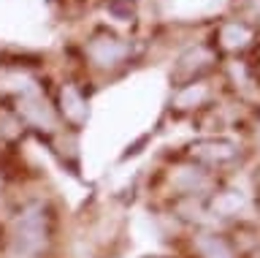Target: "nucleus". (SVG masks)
<instances>
[{"label":"nucleus","instance_id":"1","mask_svg":"<svg viewBox=\"0 0 260 258\" xmlns=\"http://www.w3.org/2000/svg\"><path fill=\"white\" fill-rule=\"evenodd\" d=\"M3 258H54L60 247L62 215L49 193H32L8 209Z\"/></svg>","mask_w":260,"mask_h":258},{"label":"nucleus","instance_id":"2","mask_svg":"<svg viewBox=\"0 0 260 258\" xmlns=\"http://www.w3.org/2000/svg\"><path fill=\"white\" fill-rule=\"evenodd\" d=\"M219 182L222 180L214 177L209 168H203L201 163H195L179 150H174L152 166L144 193L149 198V207H162L171 204V201H187V198L206 201L217 190Z\"/></svg>","mask_w":260,"mask_h":258},{"label":"nucleus","instance_id":"3","mask_svg":"<svg viewBox=\"0 0 260 258\" xmlns=\"http://www.w3.org/2000/svg\"><path fill=\"white\" fill-rule=\"evenodd\" d=\"M182 155H187L195 163H201L203 168H209L219 180H233L241 177V171L247 168L252 160V152L244 144L241 136L236 133H214V136H195V139L184 141L179 147Z\"/></svg>","mask_w":260,"mask_h":258},{"label":"nucleus","instance_id":"4","mask_svg":"<svg viewBox=\"0 0 260 258\" xmlns=\"http://www.w3.org/2000/svg\"><path fill=\"white\" fill-rule=\"evenodd\" d=\"M81 237L95 258H114L127 245V209L119 201L95 204L84 217Z\"/></svg>","mask_w":260,"mask_h":258},{"label":"nucleus","instance_id":"5","mask_svg":"<svg viewBox=\"0 0 260 258\" xmlns=\"http://www.w3.org/2000/svg\"><path fill=\"white\" fill-rule=\"evenodd\" d=\"M136 58V46L127 36H119L117 30L98 27L84 41V66L98 76H119L130 68Z\"/></svg>","mask_w":260,"mask_h":258},{"label":"nucleus","instance_id":"6","mask_svg":"<svg viewBox=\"0 0 260 258\" xmlns=\"http://www.w3.org/2000/svg\"><path fill=\"white\" fill-rule=\"evenodd\" d=\"M206 215L209 223L222 225V228L252 223L255 220V196L249 193L244 180L239 182V177L222 180L217 185V190L206 198Z\"/></svg>","mask_w":260,"mask_h":258},{"label":"nucleus","instance_id":"7","mask_svg":"<svg viewBox=\"0 0 260 258\" xmlns=\"http://www.w3.org/2000/svg\"><path fill=\"white\" fill-rule=\"evenodd\" d=\"M174 253H179L182 258H244V250L236 234L214 223L184 231L176 239Z\"/></svg>","mask_w":260,"mask_h":258},{"label":"nucleus","instance_id":"8","mask_svg":"<svg viewBox=\"0 0 260 258\" xmlns=\"http://www.w3.org/2000/svg\"><path fill=\"white\" fill-rule=\"evenodd\" d=\"M11 111L19 117V123L24 125L27 133H36L38 139H52L54 133L62 131V123H60V114H57V106H54V98H49L44 93V87L32 93H24L19 98L11 101Z\"/></svg>","mask_w":260,"mask_h":258},{"label":"nucleus","instance_id":"9","mask_svg":"<svg viewBox=\"0 0 260 258\" xmlns=\"http://www.w3.org/2000/svg\"><path fill=\"white\" fill-rule=\"evenodd\" d=\"M219 68V52L211 46V41H195L184 46L176 54L171 66V84H184V82H198V79H211Z\"/></svg>","mask_w":260,"mask_h":258},{"label":"nucleus","instance_id":"10","mask_svg":"<svg viewBox=\"0 0 260 258\" xmlns=\"http://www.w3.org/2000/svg\"><path fill=\"white\" fill-rule=\"evenodd\" d=\"M209 41L219 52V58H244L260 44V30L236 14V17L217 22Z\"/></svg>","mask_w":260,"mask_h":258},{"label":"nucleus","instance_id":"11","mask_svg":"<svg viewBox=\"0 0 260 258\" xmlns=\"http://www.w3.org/2000/svg\"><path fill=\"white\" fill-rule=\"evenodd\" d=\"M214 101H219V93L211 79H198V82H184L171 90L168 111L176 120H195L201 111H206Z\"/></svg>","mask_w":260,"mask_h":258},{"label":"nucleus","instance_id":"12","mask_svg":"<svg viewBox=\"0 0 260 258\" xmlns=\"http://www.w3.org/2000/svg\"><path fill=\"white\" fill-rule=\"evenodd\" d=\"M54 106H57V114H60V123L62 128L68 131H76L81 133L89 123V93L84 90V84L79 82H62L57 87V95H54Z\"/></svg>","mask_w":260,"mask_h":258},{"label":"nucleus","instance_id":"13","mask_svg":"<svg viewBox=\"0 0 260 258\" xmlns=\"http://www.w3.org/2000/svg\"><path fill=\"white\" fill-rule=\"evenodd\" d=\"M49 147H52V152L60 158L62 166L79 171V166H81V150H79V133L76 131L62 128L60 133H54L52 139H49Z\"/></svg>","mask_w":260,"mask_h":258},{"label":"nucleus","instance_id":"14","mask_svg":"<svg viewBox=\"0 0 260 258\" xmlns=\"http://www.w3.org/2000/svg\"><path fill=\"white\" fill-rule=\"evenodd\" d=\"M236 136H241L244 144L255 152H260V103H252L241 111L239 128H236Z\"/></svg>","mask_w":260,"mask_h":258},{"label":"nucleus","instance_id":"15","mask_svg":"<svg viewBox=\"0 0 260 258\" xmlns=\"http://www.w3.org/2000/svg\"><path fill=\"white\" fill-rule=\"evenodd\" d=\"M241 180H244V185L249 188V193L252 196H260V152L257 155H252V160L247 163V168L241 171Z\"/></svg>","mask_w":260,"mask_h":258},{"label":"nucleus","instance_id":"16","mask_svg":"<svg viewBox=\"0 0 260 258\" xmlns=\"http://www.w3.org/2000/svg\"><path fill=\"white\" fill-rule=\"evenodd\" d=\"M244 258H260V239H257L252 247H247V250H244Z\"/></svg>","mask_w":260,"mask_h":258},{"label":"nucleus","instance_id":"17","mask_svg":"<svg viewBox=\"0 0 260 258\" xmlns=\"http://www.w3.org/2000/svg\"><path fill=\"white\" fill-rule=\"evenodd\" d=\"M6 204V174L0 171V207Z\"/></svg>","mask_w":260,"mask_h":258},{"label":"nucleus","instance_id":"18","mask_svg":"<svg viewBox=\"0 0 260 258\" xmlns=\"http://www.w3.org/2000/svg\"><path fill=\"white\" fill-rule=\"evenodd\" d=\"M255 225L260 228V196L255 198Z\"/></svg>","mask_w":260,"mask_h":258},{"label":"nucleus","instance_id":"19","mask_svg":"<svg viewBox=\"0 0 260 258\" xmlns=\"http://www.w3.org/2000/svg\"><path fill=\"white\" fill-rule=\"evenodd\" d=\"M3 242H6V228H3V220H0V258H3Z\"/></svg>","mask_w":260,"mask_h":258},{"label":"nucleus","instance_id":"20","mask_svg":"<svg viewBox=\"0 0 260 258\" xmlns=\"http://www.w3.org/2000/svg\"><path fill=\"white\" fill-rule=\"evenodd\" d=\"M144 258H182L179 253H160V255H144Z\"/></svg>","mask_w":260,"mask_h":258},{"label":"nucleus","instance_id":"21","mask_svg":"<svg viewBox=\"0 0 260 258\" xmlns=\"http://www.w3.org/2000/svg\"><path fill=\"white\" fill-rule=\"evenodd\" d=\"M252 71V79H255V84H260V68H249Z\"/></svg>","mask_w":260,"mask_h":258},{"label":"nucleus","instance_id":"22","mask_svg":"<svg viewBox=\"0 0 260 258\" xmlns=\"http://www.w3.org/2000/svg\"><path fill=\"white\" fill-rule=\"evenodd\" d=\"M54 258H57V255H54Z\"/></svg>","mask_w":260,"mask_h":258}]
</instances>
